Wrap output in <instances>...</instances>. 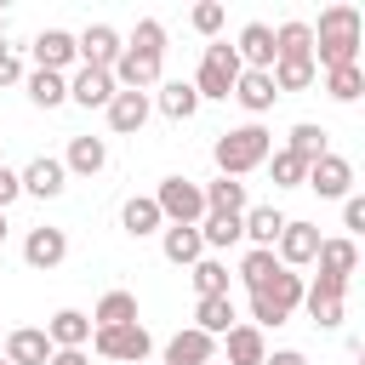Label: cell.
<instances>
[{"mask_svg": "<svg viewBox=\"0 0 365 365\" xmlns=\"http://www.w3.org/2000/svg\"><path fill=\"white\" fill-rule=\"evenodd\" d=\"M108 74H114L120 91H148V86H160V74H165V23L143 17L137 34H131V46L120 51V63H114Z\"/></svg>", "mask_w": 365, "mask_h": 365, "instance_id": "1", "label": "cell"}, {"mask_svg": "<svg viewBox=\"0 0 365 365\" xmlns=\"http://www.w3.org/2000/svg\"><path fill=\"white\" fill-rule=\"evenodd\" d=\"M359 11L354 6H325L319 11V29H314V68H348L359 63Z\"/></svg>", "mask_w": 365, "mask_h": 365, "instance_id": "2", "label": "cell"}, {"mask_svg": "<svg viewBox=\"0 0 365 365\" xmlns=\"http://www.w3.org/2000/svg\"><path fill=\"white\" fill-rule=\"evenodd\" d=\"M268 154H274V131H268V125H257V120H245V125L222 131V137H217V148H211L217 171H222V177H234V182H240L245 171H257Z\"/></svg>", "mask_w": 365, "mask_h": 365, "instance_id": "3", "label": "cell"}, {"mask_svg": "<svg viewBox=\"0 0 365 365\" xmlns=\"http://www.w3.org/2000/svg\"><path fill=\"white\" fill-rule=\"evenodd\" d=\"M297 308H302V274H291V268H274V279L251 291V325L257 331L262 325H285Z\"/></svg>", "mask_w": 365, "mask_h": 365, "instance_id": "4", "label": "cell"}, {"mask_svg": "<svg viewBox=\"0 0 365 365\" xmlns=\"http://www.w3.org/2000/svg\"><path fill=\"white\" fill-rule=\"evenodd\" d=\"M234 80H240V57H234V46L228 40H211L205 46V57H200V74H194V91H200V103L205 97H234Z\"/></svg>", "mask_w": 365, "mask_h": 365, "instance_id": "5", "label": "cell"}, {"mask_svg": "<svg viewBox=\"0 0 365 365\" xmlns=\"http://www.w3.org/2000/svg\"><path fill=\"white\" fill-rule=\"evenodd\" d=\"M148 200L160 205L165 222H182V228H194V222L205 217V194H200V182H188V177H165Z\"/></svg>", "mask_w": 365, "mask_h": 365, "instance_id": "6", "label": "cell"}, {"mask_svg": "<svg viewBox=\"0 0 365 365\" xmlns=\"http://www.w3.org/2000/svg\"><path fill=\"white\" fill-rule=\"evenodd\" d=\"M91 348H97L103 359H114V365H143V359H148V348H154V336L143 331V319H131V325L91 331Z\"/></svg>", "mask_w": 365, "mask_h": 365, "instance_id": "7", "label": "cell"}, {"mask_svg": "<svg viewBox=\"0 0 365 365\" xmlns=\"http://www.w3.org/2000/svg\"><path fill=\"white\" fill-rule=\"evenodd\" d=\"M302 308H308V319H314L319 331H336L342 314H348V279L319 274L314 285H302Z\"/></svg>", "mask_w": 365, "mask_h": 365, "instance_id": "8", "label": "cell"}, {"mask_svg": "<svg viewBox=\"0 0 365 365\" xmlns=\"http://www.w3.org/2000/svg\"><path fill=\"white\" fill-rule=\"evenodd\" d=\"M302 188H314L319 200H348V194H354V165H348L342 154H331V148H325V154L308 165Z\"/></svg>", "mask_w": 365, "mask_h": 365, "instance_id": "9", "label": "cell"}, {"mask_svg": "<svg viewBox=\"0 0 365 365\" xmlns=\"http://www.w3.org/2000/svg\"><path fill=\"white\" fill-rule=\"evenodd\" d=\"M319 240H325V234H319L314 222H285V228H279V240H274L279 268H291V274H297V268H308V262H314V251H319Z\"/></svg>", "mask_w": 365, "mask_h": 365, "instance_id": "10", "label": "cell"}, {"mask_svg": "<svg viewBox=\"0 0 365 365\" xmlns=\"http://www.w3.org/2000/svg\"><path fill=\"white\" fill-rule=\"evenodd\" d=\"M74 51H80V68H114L120 51H125V40L108 23H91L86 34H74Z\"/></svg>", "mask_w": 365, "mask_h": 365, "instance_id": "11", "label": "cell"}, {"mask_svg": "<svg viewBox=\"0 0 365 365\" xmlns=\"http://www.w3.org/2000/svg\"><path fill=\"white\" fill-rule=\"evenodd\" d=\"M103 114H108V131H120V137H137V131L148 125V114H154V97H148V91H114Z\"/></svg>", "mask_w": 365, "mask_h": 365, "instance_id": "12", "label": "cell"}, {"mask_svg": "<svg viewBox=\"0 0 365 365\" xmlns=\"http://www.w3.org/2000/svg\"><path fill=\"white\" fill-rule=\"evenodd\" d=\"M17 182H23V194H34V200H57V194L68 188V171H63V160L34 154V160L17 171Z\"/></svg>", "mask_w": 365, "mask_h": 365, "instance_id": "13", "label": "cell"}, {"mask_svg": "<svg viewBox=\"0 0 365 365\" xmlns=\"http://www.w3.org/2000/svg\"><path fill=\"white\" fill-rule=\"evenodd\" d=\"M63 257H68V234H63V228H51V222L29 228V240H23V262H29V268L46 274V268H57Z\"/></svg>", "mask_w": 365, "mask_h": 365, "instance_id": "14", "label": "cell"}, {"mask_svg": "<svg viewBox=\"0 0 365 365\" xmlns=\"http://www.w3.org/2000/svg\"><path fill=\"white\" fill-rule=\"evenodd\" d=\"M234 57H240V68H274V29L268 23H245L240 29V40H234Z\"/></svg>", "mask_w": 365, "mask_h": 365, "instance_id": "15", "label": "cell"}, {"mask_svg": "<svg viewBox=\"0 0 365 365\" xmlns=\"http://www.w3.org/2000/svg\"><path fill=\"white\" fill-rule=\"evenodd\" d=\"M114 91L120 86L108 68H74V80H68V103H80V108H108Z\"/></svg>", "mask_w": 365, "mask_h": 365, "instance_id": "16", "label": "cell"}, {"mask_svg": "<svg viewBox=\"0 0 365 365\" xmlns=\"http://www.w3.org/2000/svg\"><path fill=\"white\" fill-rule=\"evenodd\" d=\"M285 222H291V217H279L274 205H245V217H240V240H251V251H274V240H279Z\"/></svg>", "mask_w": 365, "mask_h": 365, "instance_id": "17", "label": "cell"}, {"mask_svg": "<svg viewBox=\"0 0 365 365\" xmlns=\"http://www.w3.org/2000/svg\"><path fill=\"white\" fill-rule=\"evenodd\" d=\"M6 342V365H51V342H46V331H34V325H23V331H6L0 336Z\"/></svg>", "mask_w": 365, "mask_h": 365, "instance_id": "18", "label": "cell"}, {"mask_svg": "<svg viewBox=\"0 0 365 365\" xmlns=\"http://www.w3.org/2000/svg\"><path fill=\"white\" fill-rule=\"evenodd\" d=\"M234 97H240V108L257 120V114H268L274 103H279V91H274V80L262 74V68H240V80H234Z\"/></svg>", "mask_w": 365, "mask_h": 365, "instance_id": "19", "label": "cell"}, {"mask_svg": "<svg viewBox=\"0 0 365 365\" xmlns=\"http://www.w3.org/2000/svg\"><path fill=\"white\" fill-rule=\"evenodd\" d=\"M46 342H51V348H86V342H91V314L57 308V314L46 319Z\"/></svg>", "mask_w": 365, "mask_h": 365, "instance_id": "20", "label": "cell"}, {"mask_svg": "<svg viewBox=\"0 0 365 365\" xmlns=\"http://www.w3.org/2000/svg\"><path fill=\"white\" fill-rule=\"evenodd\" d=\"M211 359H217V336H205L194 325L165 342V365H211Z\"/></svg>", "mask_w": 365, "mask_h": 365, "instance_id": "21", "label": "cell"}, {"mask_svg": "<svg viewBox=\"0 0 365 365\" xmlns=\"http://www.w3.org/2000/svg\"><path fill=\"white\" fill-rule=\"evenodd\" d=\"M74 57H80V51H74V34H68V29H40V34H34V63H40V68L63 74Z\"/></svg>", "mask_w": 365, "mask_h": 365, "instance_id": "22", "label": "cell"}, {"mask_svg": "<svg viewBox=\"0 0 365 365\" xmlns=\"http://www.w3.org/2000/svg\"><path fill=\"white\" fill-rule=\"evenodd\" d=\"M103 165H108V143L103 137H74L68 154H63V171L68 177H97Z\"/></svg>", "mask_w": 365, "mask_h": 365, "instance_id": "23", "label": "cell"}, {"mask_svg": "<svg viewBox=\"0 0 365 365\" xmlns=\"http://www.w3.org/2000/svg\"><path fill=\"white\" fill-rule=\"evenodd\" d=\"M314 262H319V274H331V279H348V274L359 268V245H354L348 234H336V240H319Z\"/></svg>", "mask_w": 365, "mask_h": 365, "instance_id": "24", "label": "cell"}, {"mask_svg": "<svg viewBox=\"0 0 365 365\" xmlns=\"http://www.w3.org/2000/svg\"><path fill=\"white\" fill-rule=\"evenodd\" d=\"M234 325H240L234 297H200V302H194V331H205V336H228Z\"/></svg>", "mask_w": 365, "mask_h": 365, "instance_id": "25", "label": "cell"}, {"mask_svg": "<svg viewBox=\"0 0 365 365\" xmlns=\"http://www.w3.org/2000/svg\"><path fill=\"white\" fill-rule=\"evenodd\" d=\"M160 251H165V262H177V268H194V262L205 257V245H200V228H182V222H165V240H160Z\"/></svg>", "mask_w": 365, "mask_h": 365, "instance_id": "26", "label": "cell"}, {"mask_svg": "<svg viewBox=\"0 0 365 365\" xmlns=\"http://www.w3.org/2000/svg\"><path fill=\"white\" fill-rule=\"evenodd\" d=\"M268 80H274V91L285 97V91H308V86L319 80V68H314V57H279V63L268 68Z\"/></svg>", "mask_w": 365, "mask_h": 365, "instance_id": "27", "label": "cell"}, {"mask_svg": "<svg viewBox=\"0 0 365 365\" xmlns=\"http://www.w3.org/2000/svg\"><path fill=\"white\" fill-rule=\"evenodd\" d=\"M154 108H160L165 120H194V108H200L194 80H165V86H160V97H154Z\"/></svg>", "mask_w": 365, "mask_h": 365, "instance_id": "28", "label": "cell"}, {"mask_svg": "<svg viewBox=\"0 0 365 365\" xmlns=\"http://www.w3.org/2000/svg\"><path fill=\"white\" fill-rule=\"evenodd\" d=\"M200 194H205V211H222V217H245V182H234V177H217V182H200Z\"/></svg>", "mask_w": 365, "mask_h": 365, "instance_id": "29", "label": "cell"}, {"mask_svg": "<svg viewBox=\"0 0 365 365\" xmlns=\"http://www.w3.org/2000/svg\"><path fill=\"white\" fill-rule=\"evenodd\" d=\"M222 342H228V359H222V365H262V359H268V342H262L257 325H234Z\"/></svg>", "mask_w": 365, "mask_h": 365, "instance_id": "30", "label": "cell"}, {"mask_svg": "<svg viewBox=\"0 0 365 365\" xmlns=\"http://www.w3.org/2000/svg\"><path fill=\"white\" fill-rule=\"evenodd\" d=\"M279 57H314V23H302V17L279 23L274 29V63Z\"/></svg>", "mask_w": 365, "mask_h": 365, "instance_id": "31", "label": "cell"}, {"mask_svg": "<svg viewBox=\"0 0 365 365\" xmlns=\"http://www.w3.org/2000/svg\"><path fill=\"white\" fill-rule=\"evenodd\" d=\"M23 80H29V103H34V108H63V103H68V74L34 68V74H23Z\"/></svg>", "mask_w": 365, "mask_h": 365, "instance_id": "32", "label": "cell"}, {"mask_svg": "<svg viewBox=\"0 0 365 365\" xmlns=\"http://www.w3.org/2000/svg\"><path fill=\"white\" fill-rule=\"evenodd\" d=\"M160 222H165V217H160V205H154L148 194H131V200L120 205V228H125L131 240H143V234H154Z\"/></svg>", "mask_w": 365, "mask_h": 365, "instance_id": "33", "label": "cell"}, {"mask_svg": "<svg viewBox=\"0 0 365 365\" xmlns=\"http://www.w3.org/2000/svg\"><path fill=\"white\" fill-rule=\"evenodd\" d=\"M200 245L205 251H228V245H240V217H222V211H205L200 222Z\"/></svg>", "mask_w": 365, "mask_h": 365, "instance_id": "34", "label": "cell"}, {"mask_svg": "<svg viewBox=\"0 0 365 365\" xmlns=\"http://www.w3.org/2000/svg\"><path fill=\"white\" fill-rule=\"evenodd\" d=\"M137 319V297L131 291H108L103 302H97V314H91V331H108V325H131Z\"/></svg>", "mask_w": 365, "mask_h": 365, "instance_id": "35", "label": "cell"}, {"mask_svg": "<svg viewBox=\"0 0 365 365\" xmlns=\"http://www.w3.org/2000/svg\"><path fill=\"white\" fill-rule=\"evenodd\" d=\"M325 91H331L336 103H359V97H365V68H359V63H348V68H325Z\"/></svg>", "mask_w": 365, "mask_h": 365, "instance_id": "36", "label": "cell"}, {"mask_svg": "<svg viewBox=\"0 0 365 365\" xmlns=\"http://www.w3.org/2000/svg\"><path fill=\"white\" fill-rule=\"evenodd\" d=\"M262 165L274 171V188H302V177H308V160H297L291 148H274Z\"/></svg>", "mask_w": 365, "mask_h": 365, "instance_id": "37", "label": "cell"}, {"mask_svg": "<svg viewBox=\"0 0 365 365\" xmlns=\"http://www.w3.org/2000/svg\"><path fill=\"white\" fill-rule=\"evenodd\" d=\"M285 148H291L297 160H308V165H314V160L325 154V125H314V120H302V125H291V143H285Z\"/></svg>", "mask_w": 365, "mask_h": 365, "instance_id": "38", "label": "cell"}, {"mask_svg": "<svg viewBox=\"0 0 365 365\" xmlns=\"http://www.w3.org/2000/svg\"><path fill=\"white\" fill-rule=\"evenodd\" d=\"M188 274H194V291H200V297H228V268H222L217 257H200Z\"/></svg>", "mask_w": 365, "mask_h": 365, "instance_id": "39", "label": "cell"}, {"mask_svg": "<svg viewBox=\"0 0 365 365\" xmlns=\"http://www.w3.org/2000/svg\"><path fill=\"white\" fill-rule=\"evenodd\" d=\"M274 268H279V257H274V251H245V257H240V279H245V291L268 285V279H274Z\"/></svg>", "mask_w": 365, "mask_h": 365, "instance_id": "40", "label": "cell"}, {"mask_svg": "<svg viewBox=\"0 0 365 365\" xmlns=\"http://www.w3.org/2000/svg\"><path fill=\"white\" fill-rule=\"evenodd\" d=\"M188 23H194V29H200V34H217V29H222V6H217V0H200V6H194V17H188Z\"/></svg>", "mask_w": 365, "mask_h": 365, "instance_id": "41", "label": "cell"}, {"mask_svg": "<svg viewBox=\"0 0 365 365\" xmlns=\"http://www.w3.org/2000/svg\"><path fill=\"white\" fill-rule=\"evenodd\" d=\"M342 228H348V240L365 228V194H348V200H342Z\"/></svg>", "mask_w": 365, "mask_h": 365, "instance_id": "42", "label": "cell"}, {"mask_svg": "<svg viewBox=\"0 0 365 365\" xmlns=\"http://www.w3.org/2000/svg\"><path fill=\"white\" fill-rule=\"evenodd\" d=\"M17 80H23V57L11 46H0V86H17Z\"/></svg>", "mask_w": 365, "mask_h": 365, "instance_id": "43", "label": "cell"}, {"mask_svg": "<svg viewBox=\"0 0 365 365\" xmlns=\"http://www.w3.org/2000/svg\"><path fill=\"white\" fill-rule=\"evenodd\" d=\"M17 194H23V182H17V171H11V165H0V211H6V205H11Z\"/></svg>", "mask_w": 365, "mask_h": 365, "instance_id": "44", "label": "cell"}, {"mask_svg": "<svg viewBox=\"0 0 365 365\" xmlns=\"http://www.w3.org/2000/svg\"><path fill=\"white\" fill-rule=\"evenodd\" d=\"M262 365H308V354H302V348H279V354H268Z\"/></svg>", "mask_w": 365, "mask_h": 365, "instance_id": "45", "label": "cell"}, {"mask_svg": "<svg viewBox=\"0 0 365 365\" xmlns=\"http://www.w3.org/2000/svg\"><path fill=\"white\" fill-rule=\"evenodd\" d=\"M51 365H86V348H51Z\"/></svg>", "mask_w": 365, "mask_h": 365, "instance_id": "46", "label": "cell"}, {"mask_svg": "<svg viewBox=\"0 0 365 365\" xmlns=\"http://www.w3.org/2000/svg\"><path fill=\"white\" fill-rule=\"evenodd\" d=\"M0 245H6V211H0Z\"/></svg>", "mask_w": 365, "mask_h": 365, "instance_id": "47", "label": "cell"}, {"mask_svg": "<svg viewBox=\"0 0 365 365\" xmlns=\"http://www.w3.org/2000/svg\"><path fill=\"white\" fill-rule=\"evenodd\" d=\"M0 34H6V17H0Z\"/></svg>", "mask_w": 365, "mask_h": 365, "instance_id": "48", "label": "cell"}, {"mask_svg": "<svg viewBox=\"0 0 365 365\" xmlns=\"http://www.w3.org/2000/svg\"><path fill=\"white\" fill-rule=\"evenodd\" d=\"M211 365H222V359H211Z\"/></svg>", "mask_w": 365, "mask_h": 365, "instance_id": "49", "label": "cell"}, {"mask_svg": "<svg viewBox=\"0 0 365 365\" xmlns=\"http://www.w3.org/2000/svg\"><path fill=\"white\" fill-rule=\"evenodd\" d=\"M0 365H6V359H0Z\"/></svg>", "mask_w": 365, "mask_h": 365, "instance_id": "50", "label": "cell"}]
</instances>
